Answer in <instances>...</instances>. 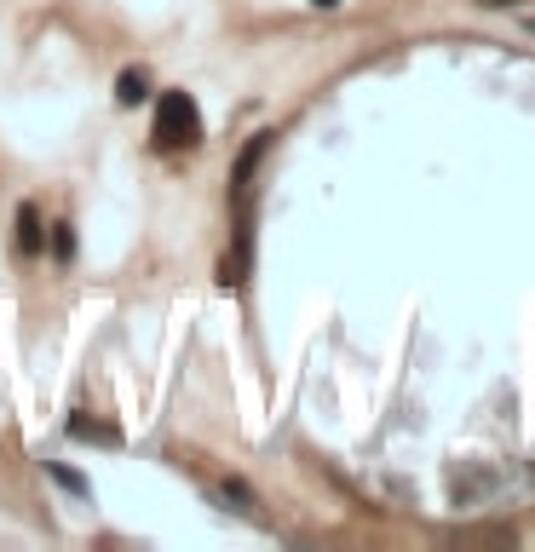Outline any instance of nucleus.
<instances>
[{"label": "nucleus", "instance_id": "obj_6", "mask_svg": "<svg viewBox=\"0 0 535 552\" xmlns=\"http://www.w3.org/2000/svg\"><path fill=\"white\" fill-rule=\"evenodd\" d=\"M225 495H236V501H242V506H254V489H248V483H225Z\"/></svg>", "mask_w": 535, "mask_h": 552}, {"label": "nucleus", "instance_id": "obj_8", "mask_svg": "<svg viewBox=\"0 0 535 552\" xmlns=\"http://www.w3.org/2000/svg\"><path fill=\"white\" fill-rule=\"evenodd\" d=\"M311 6H340V0H311Z\"/></svg>", "mask_w": 535, "mask_h": 552}, {"label": "nucleus", "instance_id": "obj_1", "mask_svg": "<svg viewBox=\"0 0 535 552\" xmlns=\"http://www.w3.org/2000/svg\"><path fill=\"white\" fill-rule=\"evenodd\" d=\"M156 144L162 150H179V144H202V115H196V104H190L185 92H162V104H156Z\"/></svg>", "mask_w": 535, "mask_h": 552}, {"label": "nucleus", "instance_id": "obj_7", "mask_svg": "<svg viewBox=\"0 0 535 552\" xmlns=\"http://www.w3.org/2000/svg\"><path fill=\"white\" fill-rule=\"evenodd\" d=\"M75 253V236H70V225H58V259H70Z\"/></svg>", "mask_w": 535, "mask_h": 552}, {"label": "nucleus", "instance_id": "obj_9", "mask_svg": "<svg viewBox=\"0 0 535 552\" xmlns=\"http://www.w3.org/2000/svg\"><path fill=\"white\" fill-rule=\"evenodd\" d=\"M530 29H535V18H530Z\"/></svg>", "mask_w": 535, "mask_h": 552}, {"label": "nucleus", "instance_id": "obj_4", "mask_svg": "<svg viewBox=\"0 0 535 552\" xmlns=\"http://www.w3.org/2000/svg\"><path fill=\"white\" fill-rule=\"evenodd\" d=\"M116 98H121V104H139V98H144V75H139V69H127V75H121Z\"/></svg>", "mask_w": 535, "mask_h": 552}, {"label": "nucleus", "instance_id": "obj_5", "mask_svg": "<svg viewBox=\"0 0 535 552\" xmlns=\"http://www.w3.org/2000/svg\"><path fill=\"white\" fill-rule=\"evenodd\" d=\"M52 478H58V483H64V489H70V495H87V483H81V478H75V472H70V466H52Z\"/></svg>", "mask_w": 535, "mask_h": 552}, {"label": "nucleus", "instance_id": "obj_3", "mask_svg": "<svg viewBox=\"0 0 535 552\" xmlns=\"http://www.w3.org/2000/svg\"><path fill=\"white\" fill-rule=\"evenodd\" d=\"M18 230H24V236H18V242H24V253L41 248V225H35V207H24V213H18Z\"/></svg>", "mask_w": 535, "mask_h": 552}, {"label": "nucleus", "instance_id": "obj_2", "mask_svg": "<svg viewBox=\"0 0 535 552\" xmlns=\"http://www.w3.org/2000/svg\"><path fill=\"white\" fill-rule=\"evenodd\" d=\"M265 150H271V133H254L248 144H242V156H236V167H231V190H236V196L248 190V179H254V167L265 161Z\"/></svg>", "mask_w": 535, "mask_h": 552}]
</instances>
